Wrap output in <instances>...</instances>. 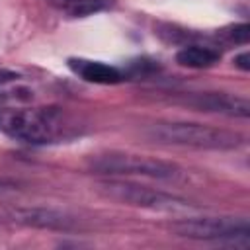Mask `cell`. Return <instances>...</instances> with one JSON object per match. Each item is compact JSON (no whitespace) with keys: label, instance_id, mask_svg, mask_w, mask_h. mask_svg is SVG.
I'll return each instance as SVG.
<instances>
[{"label":"cell","instance_id":"obj_1","mask_svg":"<svg viewBox=\"0 0 250 250\" xmlns=\"http://www.w3.org/2000/svg\"><path fill=\"white\" fill-rule=\"evenodd\" d=\"M76 123L59 107H2L0 133L12 141L43 146L66 141L78 131Z\"/></svg>","mask_w":250,"mask_h":250},{"label":"cell","instance_id":"obj_2","mask_svg":"<svg viewBox=\"0 0 250 250\" xmlns=\"http://www.w3.org/2000/svg\"><path fill=\"white\" fill-rule=\"evenodd\" d=\"M145 135L158 145L195 148V150H236L246 143L238 131L195 121H156Z\"/></svg>","mask_w":250,"mask_h":250},{"label":"cell","instance_id":"obj_3","mask_svg":"<svg viewBox=\"0 0 250 250\" xmlns=\"http://www.w3.org/2000/svg\"><path fill=\"white\" fill-rule=\"evenodd\" d=\"M88 166L92 172L111 178H146L158 182H180L186 176V170L176 162L123 150L92 154L88 158Z\"/></svg>","mask_w":250,"mask_h":250},{"label":"cell","instance_id":"obj_4","mask_svg":"<svg viewBox=\"0 0 250 250\" xmlns=\"http://www.w3.org/2000/svg\"><path fill=\"white\" fill-rule=\"evenodd\" d=\"M96 189L104 197L117 201L121 205L158 211V213H186V211H193L197 207L195 203H191L186 197L139 184L131 178H111L109 176L105 180H100Z\"/></svg>","mask_w":250,"mask_h":250},{"label":"cell","instance_id":"obj_5","mask_svg":"<svg viewBox=\"0 0 250 250\" xmlns=\"http://www.w3.org/2000/svg\"><path fill=\"white\" fill-rule=\"evenodd\" d=\"M170 232L180 238L213 242L234 248L250 246V223L246 217L234 215H203V217H184L168 225Z\"/></svg>","mask_w":250,"mask_h":250},{"label":"cell","instance_id":"obj_6","mask_svg":"<svg viewBox=\"0 0 250 250\" xmlns=\"http://www.w3.org/2000/svg\"><path fill=\"white\" fill-rule=\"evenodd\" d=\"M4 221L21 225V227H31V229H41V230H59V232H70L76 230V219L55 207H45V205H18V207H8L4 209Z\"/></svg>","mask_w":250,"mask_h":250},{"label":"cell","instance_id":"obj_7","mask_svg":"<svg viewBox=\"0 0 250 250\" xmlns=\"http://www.w3.org/2000/svg\"><path fill=\"white\" fill-rule=\"evenodd\" d=\"M189 107L207 113H219L227 117L246 119L250 115V104L246 96L230 92H191L184 100Z\"/></svg>","mask_w":250,"mask_h":250},{"label":"cell","instance_id":"obj_8","mask_svg":"<svg viewBox=\"0 0 250 250\" xmlns=\"http://www.w3.org/2000/svg\"><path fill=\"white\" fill-rule=\"evenodd\" d=\"M68 68L82 80L90 84H102V86H113L123 82L125 72L113 64L102 62V61H92V59H82V57H72L68 59Z\"/></svg>","mask_w":250,"mask_h":250},{"label":"cell","instance_id":"obj_9","mask_svg":"<svg viewBox=\"0 0 250 250\" xmlns=\"http://www.w3.org/2000/svg\"><path fill=\"white\" fill-rule=\"evenodd\" d=\"M219 59H221V53H219L215 47L199 45V43L184 45V47L178 49V53H176V62H178L180 66L193 68V70L209 68V66L217 64Z\"/></svg>","mask_w":250,"mask_h":250},{"label":"cell","instance_id":"obj_10","mask_svg":"<svg viewBox=\"0 0 250 250\" xmlns=\"http://www.w3.org/2000/svg\"><path fill=\"white\" fill-rule=\"evenodd\" d=\"M66 18H88L113 6V0H51Z\"/></svg>","mask_w":250,"mask_h":250},{"label":"cell","instance_id":"obj_11","mask_svg":"<svg viewBox=\"0 0 250 250\" xmlns=\"http://www.w3.org/2000/svg\"><path fill=\"white\" fill-rule=\"evenodd\" d=\"M248 33H250L248 23H236V25H230V27H227V29H221L217 35L223 37L227 43H240V45H246Z\"/></svg>","mask_w":250,"mask_h":250},{"label":"cell","instance_id":"obj_12","mask_svg":"<svg viewBox=\"0 0 250 250\" xmlns=\"http://www.w3.org/2000/svg\"><path fill=\"white\" fill-rule=\"evenodd\" d=\"M16 189H20V182L18 180L0 176V195L2 193H10V191H16Z\"/></svg>","mask_w":250,"mask_h":250},{"label":"cell","instance_id":"obj_13","mask_svg":"<svg viewBox=\"0 0 250 250\" xmlns=\"http://www.w3.org/2000/svg\"><path fill=\"white\" fill-rule=\"evenodd\" d=\"M234 66H238L244 72L250 70V55H248V51H242L240 55L234 57Z\"/></svg>","mask_w":250,"mask_h":250},{"label":"cell","instance_id":"obj_14","mask_svg":"<svg viewBox=\"0 0 250 250\" xmlns=\"http://www.w3.org/2000/svg\"><path fill=\"white\" fill-rule=\"evenodd\" d=\"M2 223H4V221H2V217H0V227H2Z\"/></svg>","mask_w":250,"mask_h":250}]
</instances>
